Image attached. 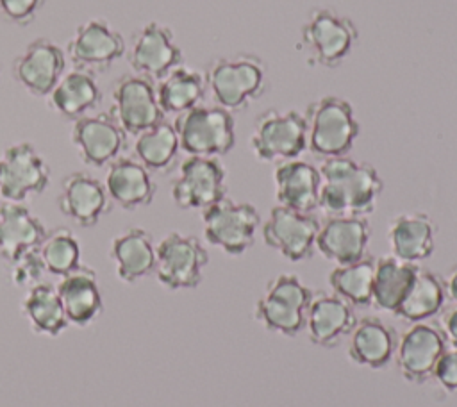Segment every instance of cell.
<instances>
[{
    "label": "cell",
    "instance_id": "6da1fadb",
    "mask_svg": "<svg viewBox=\"0 0 457 407\" xmlns=\"http://www.w3.org/2000/svg\"><path fill=\"white\" fill-rule=\"evenodd\" d=\"M320 205L327 216H368L384 189L382 177L370 162L348 155L323 159Z\"/></svg>",
    "mask_w": 457,
    "mask_h": 407
},
{
    "label": "cell",
    "instance_id": "7a4b0ae2",
    "mask_svg": "<svg viewBox=\"0 0 457 407\" xmlns=\"http://www.w3.org/2000/svg\"><path fill=\"white\" fill-rule=\"evenodd\" d=\"M266 62L257 54L220 55L205 70V84L216 105L230 112L248 107L266 91Z\"/></svg>",
    "mask_w": 457,
    "mask_h": 407
},
{
    "label": "cell",
    "instance_id": "3957f363",
    "mask_svg": "<svg viewBox=\"0 0 457 407\" xmlns=\"http://www.w3.org/2000/svg\"><path fill=\"white\" fill-rule=\"evenodd\" d=\"M307 123V148L321 157L348 155L359 136L353 105L336 95L316 98L303 112Z\"/></svg>",
    "mask_w": 457,
    "mask_h": 407
},
{
    "label": "cell",
    "instance_id": "277c9868",
    "mask_svg": "<svg viewBox=\"0 0 457 407\" xmlns=\"http://www.w3.org/2000/svg\"><path fill=\"white\" fill-rule=\"evenodd\" d=\"M312 293L298 275L280 273L268 280L255 302L253 320L270 332L295 337L305 328V311Z\"/></svg>",
    "mask_w": 457,
    "mask_h": 407
},
{
    "label": "cell",
    "instance_id": "5b68a950",
    "mask_svg": "<svg viewBox=\"0 0 457 407\" xmlns=\"http://www.w3.org/2000/svg\"><path fill=\"white\" fill-rule=\"evenodd\" d=\"M173 127L187 155L221 157L236 146L234 114L220 105H196L177 114Z\"/></svg>",
    "mask_w": 457,
    "mask_h": 407
},
{
    "label": "cell",
    "instance_id": "8992f818",
    "mask_svg": "<svg viewBox=\"0 0 457 407\" xmlns=\"http://www.w3.org/2000/svg\"><path fill=\"white\" fill-rule=\"evenodd\" d=\"M359 39L355 23L328 7H314L300 29V41L311 64L337 68Z\"/></svg>",
    "mask_w": 457,
    "mask_h": 407
},
{
    "label": "cell",
    "instance_id": "52a82bcc",
    "mask_svg": "<svg viewBox=\"0 0 457 407\" xmlns=\"http://www.w3.org/2000/svg\"><path fill=\"white\" fill-rule=\"evenodd\" d=\"M250 148L262 162L298 159L307 148V123L296 109H268L261 112L250 134Z\"/></svg>",
    "mask_w": 457,
    "mask_h": 407
},
{
    "label": "cell",
    "instance_id": "ba28073f",
    "mask_svg": "<svg viewBox=\"0 0 457 407\" xmlns=\"http://www.w3.org/2000/svg\"><path fill=\"white\" fill-rule=\"evenodd\" d=\"M204 237L227 255H243L261 227V214L253 204L221 198L202 211Z\"/></svg>",
    "mask_w": 457,
    "mask_h": 407
},
{
    "label": "cell",
    "instance_id": "9c48e42d",
    "mask_svg": "<svg viewBox=\"0 0 457 407\" xmlns=\"http://www.w3.org/2000/svg\"><path fill=\"white\" fill-rule=\"evenodd\" d=\"M207 262L209 253L196 236L173 230L155 245L154 273L166 289H195Z\"/></svg>",
    "mask_w": 457,
    "mask_h": 407
},
{
    "label": "cell",
    "instance_id": "30bf717a",
    "mask_svg": "<svg viewBox=\"0 0 457 407\" xmlns=\"http://www.w3.org/2000/svg\"><path fill=\"white\" fill-rule=\"evenodd\" d=\"M64 52L75 70L98 75L107 73L127 54V43L107 20L91 18L77 25Z\"/></svg>",
    "mask_w": 457,
    "mask_h": 407
},
{
    "label": "cell",
    "instance_id": "8fae6325",
    "mask_svg": "<svg viewBox=\"0 0 457 407\" xmlns=\"http://www.w3.org/2000/svg\"><path fill=\"white\" fill-rule=\"evenodd\" d=\"M227 196V171L218 157L187 155L171 182V198L180 209H207Z\"/></svg>",
    "mask_w": 457,
    "mask_h": 407
},
{
    "label": "cell",
    "instance_id": "7c38bea8",
    "mask_svg": "<svg viewBox=\"0 0 457 407\" xmlns=\"http://www.w3.org/2000/svg\"><path fill=\"white\" fill-rule=\"evenodd\" d=\"M50 184V166L29 141L11 145L0 155V198L25 202L43 193Z\"/></svg>",
    "mask_w": 457,
    "mask_h": 407
},
{
    "label": "cell",
    "instance_id": "4fadbf2b",
    "mask_svg": "<svg viewBox=\"0 0 457 407\" xmlns=\"http://www.w3.org/2000/svg\"><path fill=\"white\" fill-rule=\"evenodd\" d=\"M111 116L130 136H137L164 120L155 86L146 77L127 73L111 89Z\"/></svg>",
    "mask_w": 457,
    "mask_h": 407
},
{
    "label": "cell",
    "instance_id": "5bb4252c",
    "mask_svg": "<svg viewBox=\"0 0 457 407\" xmlns=\"http://www.w3.org/2000/svg\"><path fill=\"white\" fill-rule=\"evenodd\" d=\"M320 220L312 212H298L275 205L264 220L261 232L264 243L287 261L298 262L312 257Z\"/></svg>",
    "mask_w": 457,
    "mask_h": 407
},
{
    "label": "cell",
    "instance_id": "9a60e30c",
    "mask_svg": "<svg viewBox=\"0 0 457 407\" xmlns=\"http://www.w3.org/2000/svg\"><path fill=\"white\" fill-rule=\"evenodd\" d=\"M127 59L134 73L159 82L173 68L180 66L184 57L171 27L161 21H148L134 34Z\"/></svg>",
    "mask_w": 457,
    "mask_h": 407
},
{
    "label": "cell",
    "instance_id": "2e32d148",
    "mask_svg": "<svg viewBox=\"0 0 457 407\" xmlns=\"http://www.w3.org/2000/svg\"><path fill=\"white\" fill-rule=\"evenodd\" d=\"M66 52L48 37L32 39L12 61L14 80L34 96H48L66 70Z\"/></svg>",
    "mask_w": 457,
    "mask_h": 407
},
{
    "label": "cell",
    "instance_id": "e0dca14e",
    "mask_svg": "<svg viewBox=\"0 0 457 407\" xmlns=\"http://www.w3.org/2000/svg\"><path fill=\"white\" fill-rule=\"evenodd\" d=\"M127 132L111 112H89L73 121L71 145L82 162L93 168L109 166L125 148Z\"/></svg>",
    "mask_w": 457,
    "mask_h": 407
},
{
    "label": "cell",
    "instance_id": "ac0fdd59",
    "mask_svg": "<svg viewBox=\"0 0 457 407\" xmlns=\"http://www.w3.org/2000/svg\"><path fill=\"white\" fill-rule=\"evenodd\" d=\"M446 348L441 330L427 321L411 323L396 341L395 361L407 382L425 384L434 375L437 359Z\"/></svg>",
    "mask_w": 457,
    "mask_h": 407
},
{
    "label": "cell",
    "instance_id": "d6986e66",
    "mask_svg": "<svg viewBox=\"0 0 457 407\" xmlns=\"http://www.w3.org/2000/svg\"><path fill=\"white\" fill-rule=\"evenodd\" d=\"M57 205L75 225L91 228L111 211V198L96 177L87 171H73L61 182Z\"/></svg>",
    "mask_w": 457,
    "mask_h": 407
},
{
    "label": "cell",
    "instance_id": "ffe728a7",
    "mask_svg": "<svg viewBox=\"0 0 457 407\" xmlns=\"http://www.w3.org/2000/svg\"><path fill=\"white\" fill-rule=\"evenodd\" d=\"M371 227L366 216H327L316 236V250L336 266L366 255Z\"/></svg>",
    "mask_w": 457,
    "mask_h": 407
},
{
    "label": "cell",
    "instance_id": "44dd1931",
    "mask_svg": "<svg viewBox=\"0 0 457 407\" xmlns=\"http://www.w3.org/2000/svg\"><path fill=\"white\" fill-rule=\"evenodd\" d=\"M352 305L334 293L314 291L305 311V328L309 339L321 348L337 346L355 325Z\"/></svg>",
    "mask_w": 457,
    "mask_h": 407
},
{
    "label": "cell",
    "instance_id": "7402d4cb",
    "mask_svg": "<svg viewBox=\"0 0 457 407\" xmlns=\"http://www.w3.org/2000/svg\"><path fill=\"white\" fill-rule=\"evenodd\" d=\"M277 204L298 212H314L320 205L321 175L305 161L291 159L278 162L273 171Z\"/></svg>",
    "mask_w": 457,
    "mask_h": 407
},
{
    "label": "cell",
    "instance_id": "603a6c76",
    "mask_svg": "<svg viewBox=\"0 0 457 407\" xmlns=\"http://www.w3.org/2000/svg\"><path fill=\"white\" fill-rule=\"evenodd\" d=\"M104 186L111 202L127 211L150 205L157 193L152 171L136 157H118L112 161L107 168Z\"/></svg>",
    "mask_w": 457,
    "mask_h": 407
},
{
    "label": "cell",
    "instance_id": "cb8c5ba5",
    "mask_svg": "<svg viewBox=\"0 0 457 407\" xmlns=\"http://www.w3.org/2000/svg\"><path fill=\"white\" fill-rule=\"evenodd\" d=\"M57 293L70 325L87 327L104 309L98 277L91 266L79 264L70 273L62 275L57 284Z\"/></svg>",
    "mask_w": 457,
    "mask_h": 407
},
{
    "label": "cell",
    "instance_id": "d4e9b609",
    "mask_svg": "<svg viewBox=\"0 0 457 407\" xmlns=\"http://www.w3.org/2000/svg\"><path fill=\"white\" fill-rule=\"evenodd\" d=\"M391 255L418 264L436 250V225L427 212L409 211L395 216L387 227Z\"/></svg>",
    "mask_w": 457,
    "mask_h": 407
},
{
    "label": "cell",
    "instance_id": "484cf974",
    "mask_svg": "<svg viewBox=\"0 0 457 407\" xmlns=\"http://www.w3.org/2000/svg\"><path fill=\"white\" fill-rule=\"evenodd\" d=\"M46 232L43 221L23 202L0 204V257L9 264L37 248Z\"/></svg>",
    "mask_w": 457,
    "mask_h": 407
},
{
    "label": "cell",
    "instance_id": "4316f807",
    "mask_svg": "<svg viewBox=\"0 0 457 407\" xmlns=\"http://www.w3.org/2000/svg\"><path fill=\"white\" fill-rule=\"evenodd\" d=\"M348 336V357L357 366L382 370L395 357L396 332L375 316L357 320Z\"/></svg>",
    "mask_w": 457,
    "mask_h": 407
},
{
    "label": "cell",
    "instance_id": "83f0119b",
    "mask_svg": "<svg viewBox=\"0 0 457 407\" xmlns=\"http://www.w3.org/2000/svg\"><path fill=\"white\" fill-rule=\"evenodd\" d=\"M109 259L121 282L134 284L145 278L155 268L152 234L141 227H130L120 232L109 245Z\"/></svg>",
    "mask_w": 457,
    "mask_h": 407
},
{
    "label": "cell",
    "instance_id": "f1b7e54d",
    "mask_svg": "<svg viewBox=\"0 0 457 407\" xmlns=\"http://www.w3.org/2000/svg\"><path fill=\"white\" fill-rule=\"evenodd\" d=\"M102 102V89L96 75L84 70L64 71L57 86L48 95V105L64 120H79L95 111Z\"/></svg>",
    "mask_w": 457,
    "mask_h": 407
},
{
    "label": "cell",
    "instance_id": "f546056e",
    "mask_svg": "<svg viewBox=\"0 0 457 407\" xmlns=\"http://www.w3.org/2000/svg\"><path fill=\"white\" fill-rule=\"evenodd\" d=\"M155 93L164 114H180L202 104L207 93L205 75L180 64L157 82Z\"/></svg>",
    "mask_w": 457,
    "mask_h": 407
},
{
    "label": "cell",
    "instance_id": "4dcf8cb0",
    "mask_svg": "<svg viewBox=\"0 0 457 407\" xmlns=\"http://www.w3.org/2000/svg\"><path fill=\"white\" fill-rule=\"evenodd\" d=\"M21 312L39 336L57 337L70 325L57 287L48 282H39L27 289L21 300Z\"/></svg>",
    "mask_w": 457,
    "mask_h": 407
},
{
    "label": "cell",
    "instance_id": "1f68e13d",
    "mask_svg": "<svg viewBox=\"0 0 457 407\" xmlns=\"http://www.w3.org/2000/svg\"><path fill=\"white\" fill-rule=\"evenodd\" d=\"M418 268V264L405 262L395 255L377 259L371 305H375L378 311L395 312L405 298Z\"/></svg>",
    "mask_w": 457,
    "mask_h": 407
},
{
    "label": "cell",
    "instance_id": "d6a6232c",
    "mask_svg": "<svg viewBox=\"0 0 457 407\" xmlns=\"http://www.w3.org/2000/svg\"><path fill=\"white\" fill-rule=\"evenodd\" d=\"M446 300L443 277L427 268H418L414 280L395 311V314L409 323H420L434 318L441 312Z\"/></svg>",
    "mask_w": 457,
    "mask_h": 407
},
{
    "label": "cell",
    "instance_id": "836d02e7",
    "mask_svg": "<svg viewBox=\"0 0 457 407\" xmlns=\"http://www.w3.org/2000/svg\"><path fill=\"white\" fill-rule=\"evenodd\" d=\"M375 261V257L366 253L355 262L336 266L328 273V286L332 293L352 307H370L373 302Z\"/></svg>",
    "mask_w": 457,
    "mask_h": 407
},
{
    "label": "cell",
    "instance_id": "e575fe53",
    "mask_svg": "<svg viewBox=\"0 0 457 407\" xmlns=\"http://www.w3.org/2000/svg\"><path fill=\"white\" fill-rule=\"evenodd\" d=\"M180 145L173 123L159 121L136 136L134 157L150 171H168L177 161Z\"/></svg>",
    "mask_w": 457,
    "mask_h": 407
},
{
    "label": "cell",
    "instance_id": "d590c367",
    "mask_svg": "<svg viewBox=\"0 0 457 407\" xmlns=\"http://www.w3.org/2000/svg\"><path fill=\"white\" fill-rule=\"evenodd\" d=\"M48 273L62 277L80 264V245L75 234L66 227H57L43 237L37 246Z\"/></svg>",
    "mask_w": 457,
    "mask_h": 407
},
{
    "label": "cell",
    "instance_id": "8d00e7d4",
    "mask_svg": "<svg viewBox=\"0 0 457 407\" xmlns=\"http://www.w3.org/2000/svg\"><path fill=\"white\" fill-rule=\"evenodd\" d=\"M46 273V268L43 264V259L39 255V250H29L23 255H20L16 261L11 262V278L12 284L18 287H32L39 282H43V275Z\"/></svg>",
    "mask_w": 457,
    "mask_h": 407
},
{
    "label": "cell",
    "instance_id": "74e56055",
    "mask_svg": "<svg viewBox=\"0 0 457 407\" xmlns=\"http://www.w3.org/2000/svg\"><path fill=\"white\" fill-rule=\"evenodd\" d=\"M45 0H0V12L14 25L32 23Z\"/></svg>",
    "mask_w": 457,
    "mask_h": 407
},
{
    "label": "cell",
    "instance_id": "f35d334b",
    "mask_svg": "<svg viewBox=\"0 0 457 407\" xmlns=\"http://www.w3.org/2000/svg\"><path fill=\"white\" fill-rule=\"evenodd\" d=\"M432 378H436L443 389L450 393L457 391V346L445 348V352L437 359Z\"/></svg>",
    "mask_w": 457,
    "mask_h": 407
},
{
    "label": "cell",
    "instance_id": "ab89813d",
    "mask_svg": "<svg viewBox=\"0 0 457 407\" xmlns=\"http://www.w3.org/2000/svg\"><path fill=\"white\" fill-rule=\"evenodd\" d=\"M437 328L441 330L445 339L452 343V346H457V303L441 312Z\"/></svg>",
    "mask_w": 457,
    "mask_h": 407
},
{
    "label": "cell",
    "instance_id": "60d3db41",
    "mask_svg": "<svg viewBox=\"0 0 457 407\" xmlns=\"http://www.w3.org/2000/svg\"><path fill=\"white\" fill-rule=\"evenodd\" d=\"M446 298H450L453 303H457V264L443 277Z\"/></svg>",
    "mask_w": 457,
    "mask_h": 407
}]
</instances>
